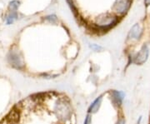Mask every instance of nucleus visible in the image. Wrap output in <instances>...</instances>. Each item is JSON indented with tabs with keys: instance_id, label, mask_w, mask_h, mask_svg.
Wrapping results in <instances>:
<instances>
[{
	"instance_id": "f257e3e1",
	"label": "nucleus",
	"mask_w": 150,
	"mask_h": 124,
	"mask_svg": "<svg viewBox=\"0 0 150 124\" xmlns=\"http://www.w3.org/2000/svg\"><path fill=\"white\" fill-rule=\"evenodd\" d=\"M118 18L117 17H105V18H100L98 19L96 24H95V28L98 29L103 32H107L111 27H114L116 23H118Z\"/></svg>"
},
{
	"instance_id": "f03ea898",
	"label": "nucleus",
	"mask_w": 150,
	"mask_h": 124,
	"mask_svg": "<svg viewBox=\"0 0 150 124\" xmlns=\"http://www.w3.org/2000/svg\"><path fill=\"white\" fill-rule=\"evenodd\" d=\"M54 111L59 118H63L64 120L69 118L71 115V108L69 104L66 103L64 100H59L57 102V103L55 104Z\"/></svg>"
},
{
	"instance_id": "7ed1b4c3",
	"label": "nucleus",
	"mask_w": 150,
	"mask_h": 124,
	"mask_svg": "<svg viewBox=\"0 0 150 124\" xmlns=\"http://www.w3.org/2000/svg\"><path fill=\"white\" fill-rule=\"evenodd\" d=\"M149 56V49L147 45H144L139 51L134 55L132 63L136 65H143L147 62Z\"/></svg>"
},
{
	"instance_id": "20e7f679",
	"label": "nucleus",
	"mask_w": 150,
	"mask_h": 124,
	"mask_svg": "<svg viewBox=\"0 0 150 124\" xmlns=\"http://www.w3.org/2000/svg\"><path fill=\"white\" fill-rule=\"evenodd\" d=\"M8 61L11 64V66H13L17 69H22L24 66L21 55H19V54L14 50H11L8 53Z\"/></svg>"
},
{
	"instance_id": "39448f33",
	"label": "nucleus",
	"mask_w": 150,
	"mask_h": 124,
	"mask_svg": "<svg viewBox=\"0 0 150 124\" xmlns=\"http://www.w3.org/2000/svg\"><path fill=\"white\" fill-rule=\"evenodd\" d=\"M132 0H116L114 5H113V9L116 11L118 13L123 15L127 13L131 5Z\"/></svg>"
},
{
	"instance_id": "423d86ee",
	"label": "nucleus",
	"mask_w": 150,
	"mask_h": 124,
	"mask_svg": "<svg viewBox=\"0 0 150 124\" xmlns=\"http://www.w3.org/2000/svg\"><path fill=\"white\" fill-rule=\"evenodd\" d=\"M110 97L112 104L119 108L122 106L123 103V100L125 98V93L123 91H118V90H112L110 92Z\"/></svg>"
},
{
	"instance_id": "0eeeda50",
	"label": "nucleus",
	"mask_w": 150,
	"mask_h": 124,
	"mask_svg": "<svg viewBox=\"0 0 150 124\" xmlns=\"http://www.w3.org/2000/svg\"><path fill=\"white\" fill-rule=\"evenodd\" d=\"M142 34H143L142 28H141V27H140V25L139 23H136V24H134V26L131 27L129 34H128V39L129 40L138 41L142 37Z\"/></svg>"
},
{
	"instance_id": "6e6552de",
	"label": "nucleus",
	"mask_w": 150,
	"mask_h": 124,
	"mask_svg": "<svg viewBox=\"0 0 150 124\" xmlns=\"http://www.w3.org/2000/svg\"><path fill=\"white\" fill-rule=\"evenodd\" d=\"M103 103V95H100L98 97H97L89 105V107L88 108V114H95L97 113L99 109L101 108V105Z\"/></svg>"
},
{
	"instance_id": "1a4fd4ad",
	"label": "nucleus",
	"mask_w": 150,
	"mask_h": 124,
	"mask_svg": "<svg viewBox=\"0 0 150 124\" xmlns=\"http://www.w3.org/2000/svg\"><path fill=\"white\" fill-rule=\"evenodd\" d=\"M18 18L17 15V12L15 11H11V13L8 15V17L6 18V21H7V24H11L13 23L14 20Z\"/></svg>"
},
{
	"instance_id": "9d476101",
	"label": "nucleus",
	"mask_w": 150,
	"mask_h": 124,
	"mask_svg": "<svg viewBox=\"0 0 150 124\" xmlns=\"http://www.w3.org/2000/svg\"><path fill=\"white\" fill-rule=\"evenodd\" d=\"M19 2L18 1H17V0H13V1H11L10 3H9V6H8V8H9V9L11 11H15L18 9V6H19Z\"/></svg>"
},
{
	"instance_id": "9b49d317",
	"label": "nucleus",
	"mask_w": 150,
	"mask_h": 124,
	"mask_svg": "<svg viewBox=\"0 0 150 124\" xmlns=\"http://www.w3.org/2000/svg\"><path fill=\"white\" fill-rule=\"evenodd\" d=\"M66 1H67L68 4L69 5L70 8H71V9H72V11H73V13H74V14L75 15V17H78V12H77V9H76L74 4V2H73V0H66Z\"/></svg>"
},
{
	"instance_id": "f8f14e48",
	"label": "nucleus",
	"mask_w": 150,
	"mask_h": 124,
	"mask_svg": "<svg viewBox=\"0 0 150 124\" xmlns=\"http://www.w3.org/2000/svg\"><path fill=\"white\" fill-rule=\"evenodd\" d=\"M45 19L49 23H58V18L55 15H48V16L45 17Z\"/></svg>"
},
{
	"instance_id": "ddd939ff",
	"label": "nucleus",
	"mask_w": 150,
	"mask_h": 124,
	"mask_svg": "<svg viewBox=\"0 0 150 124\" xmlns=\"http://www.w3.org/2000/svg\"><path fill=\"white\" fill-rule=\"evenodd\" d=\"M83 124H92V115L91 114H87L85 118L83 120Z\"/></svg>"
},
{
	"instance_id": "4468645a",
	"label": "nucleus",
	"mask_w": 150,
	"mask_h": 124,
	"mask_svg": "<svg viewBox=\"0 0 150 124\" xmlns=\"http://www.w3.org/2000/svg\"><path fill=\"white\" fill-rule=\"evenodd\" d=\"M90 49H92L93 51H95V52H98V51L103 50L102 47L99 46V45H98V44H92V45H90Z\"/></svg>"
},
{
	"instance_id": "2eb2a0df",
	"label": "nucleus",
	"mask_w": 150,
	"mask_h": 124,
	"mask_svg": "<svg viewBox=\"0 0 150 124\" xmlns=\"http://www.w3.org/2000/svg\"><path fill=\"white\" fill-rule=\"evenodd\" d=\"M115 124H126L125 119L123 118H119L117 120V122L115 123Z\"/></svg>"
},
{
	"instance_id": "dca6fc26",
	"label": "nucleus",
	"mask_w": 150,
	"mask_h": 124,
	"mask_svg": "<svg viewBox=\"0 0 150 124\" xmlns=\"http://www.w3.org/2000/svg\"><path fill=\"white\" fill-rule=\"evenodd\" d=\"M144 3L147 6L150 5V0H144Z\"/></svg>"
}]
</instances>
